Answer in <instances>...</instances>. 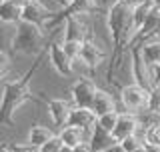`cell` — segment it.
Returning <instances> with one entry per match:
<instances>
[{
  "label": "cell",
  "instance_id": "6da1fadb",
  "mask_svg": "<svg viewBox=\"0 0 160 152\" xmlns=\"http://www.w3.org/2000/svg\"><path fill=\"white\" fill-rule=\"evenodd\" d=\"M38 68V62L34 60V64L24 76H18L16 80H8L4 82L2 98H0V124H12L14 122V112L30 98V82L32 76Z\"/></svg>",
  "mask_w": 160,
  "mask_h": 152
},
{
  "label": "cell",
  "instance_id": "7a4b0ae2",
  "mask_svg": "<svg viewBox=\"0 0 160 152\" xmlns=\"http://www.w3.org/2000/svg\"><path fill=\"white\" fill-rule=\"evenodd\" d=\"M46 40H48V34L42 26L30 24V22H18L16 30H14L12 52H20V54H26V56H40L48 48Z\"/></svg>",
  "mask_w": 160,
  "mask_h": 152
},
{
  "label": "cell",
  "instance_id": "3957f363",
  "mask_svg": "<svg viewBox=\"0 0 160 152\" xmlns=\"http://www.w3.org/2000/svg\"><path fill=\"white\" fill-rule=\"evenodd\" d=\"M132 12H134V4L132 0H114L110 4L108 12H106V28H108V36L114 40L116 44L118 36L124 32L128 26H132Z\"/></svg>",
  "mask_w": 160,
  "mask_h": 152
},
{
  "label": "cell",
  "instance_id": "277c9868",
  "mask_svg": "<svg viewBox=\"0 0 160 152\" xmlns=\"http://www.w3.org/2000/svg\"><path fill=\"white\" fill-rule=\"evenodd\" d=\"M118 100L122 104L124 112H130V114H140L144 110H148V102H150V90L142 88L138 84H128V86H122L118 90Z\"/></svg>",
  "mask_w": 160,
  "mask_h": 152
},
{
  "label": "cell",
  "instance_id": "5b68a950",
  "mask_svg": "<svg viewBox=\"0 0 160 152\" xmlns=\"http://www.w3.org/2000/svg\"><path fill=\"white\" fill-rule=\"evenodd\" d=\"M132 66H134V84L142 86L146 90H152L156 86V78H154V66L144 60L140 48H132Z\"/></svg>",
  "mask_w": 160,
  "mask_h": 152
},
{
  "label": "cell",
  "instance_id": "8992f818",
  "mask_svg": "<svg viewBox=\"0 0 160 152\" xmlns=\"http://www.w3.org/2000/svg\"><path fill=\"white\" fill-rule=\"evenodd\" d=\"M96 90H98V84L92 78H78L70 88L72 104L78 106V108H90L94 102V96H96Z\"/></svg>",
  "mask_w": 160,
  "mask_h": 152
},
{
  "label": "cell",
  "instance_id": "52a82bcc",
  "mask_svg": "<svg viewBox=\"0 0 160 152\" xmlns=\"http://www.w3.org/2000/svg\"><path fill=\"white\" fill-rule=\"evenodd\" d=\"M46 108H48V116L52 120V124L60 130L68 124V118H70V112H72L74 104L68 102L66 98H52L46 102Z\"/></svg>",
  "mask_w": 160,
  "mask_h": 152
},
{
  "label": "cell",
  "instance_id": "ba28073f",
  "mask_svg": "<svg viewBox=\"0 0 160 152\" xmlns=\"http://www.w3.org/2000/svg\"><path fill=\"white\" fill-rule=\"evenodd\" d=\"M80 58H82L84 62L94 70V72L100 70V66L106 64V52L102 50V46H100L96 40H86V42H82Z\"/></svg>",
  "mask_w": 160,
  "mask_h": 152
},
{
  "label": "cell",
  "instance_id": "9c48e42d",
  "mask_svg": "<svg viewBox=\"0 0 160 152\" xmlns=\"http://www.w3.org/2000/svg\"><path fill=\"white\" fill-rule=\"evenodd\" d=\"M96 120H98L96 114L90 108H78V106H74L72 112H70V118H68V126H76V128L84 130L90 138L94 126H96Z\"/></svg>",
  "mask_w": 160,
  "mask_h": 152
},
{
  "label": "cell",
  "instance_id": "30bf717a",
  "mask_svg": "<svg viewBox=\"0 0 160 152\" xmlns=\"http://www.w3.org/2000/svg\"><path fill=\"white\" fill-rule=\"evenodd\" d=\"M46 56H48V62H50V66H52V70H56V74L64 76V78H66V76H72V70H70V60H68L66 54H64L62 46L48 44Z\"/></svg>",
  "mask_w": 160,
  "mask_h": 152
},
{
  "label": "cell",
  "instance_id": "8fae6325",
  "mask_svg": "<svg viewBox=\"0 0 160 152\" xmlns=\"http://www.w3.org/2000/svg\"><path fill=\"white\" fill-rule=\"evenodd\" d=\"M136 128H138V116L122 110L120 116H118L116 128H114V132H112V138L116 140V142H122L124 138H128V136H132L136 132Z\"/></svg>",
  "mask_w": 160,
  "mask_h": 152
},
{
  "label": "cell",
  "instance_id": "7c38bea8",
  "mask_svg": "<svg viewBox=\"0 0 160 152\" xmlns=\"http://www.w3.org/2000/svg\"><path fill=\"white\" fill-rule=\"evenodd\" d=\"M90 110H92L94 114L98 116H104L108 112H114L116 110V98H114V94H110L106 88H100L96 90V96H94V102L90 106Z\"/></svg>",
  "mask_w": 160,
  "mask_h": 152
},
{
  "label": "cell",
  "instance_id": "4fadbf2b",
  "mask_svg": "<svg viewBox=\"0 0 160 152\" xmlns=\"http://www.w3.org/2000/svg\"><path fill=\"white\" fill-rule=\"evenodd\" d=\"M52 18H54L52 14H48L46 10L40 6V4H36L34 0L28 4V6H24V8H22V22L38 24V26H42V28H44Z\"/></svg>",
  "mask_w": 160,
  "mask_h": 152
},
{
  "label": "cell",
  "instance_id": "5bb4252c",
  "mask_svg": "<svg viewBox=\"0 0 160 152\" xmlns=\"http://www.w3.org/2000/svg\"><path fill=\"white\" fill-rule=\"evenodd\" d=\"M60 136V140H62V144L64 146H70V148H76L78 144H82V142H86L88 140V134L84 132V130H80L76 128V126H64V128H60L58 132Z\"/></svg>",
  "mask_w": 160,
  "mask_h": 152
},
{
  "label": "cell",
  "instance_id": "9a60e30c",
  "mask_svg": "<svg viewBox=\"0 0 160 152\" xmlns=\"http://www.w3.org/2000/svg\"><path fill=\"white\" fill-rule=\"evenodd\" d=\"M54 134H56V132H54L50 126L32 124V126H30V130H28V140H26V142L30 146H34V148H40V146H44Z\"/></svg>",
  "mask_w": 160,
  "mask_h": 152
},
{
  "label": "cell",
  "instance_id": "2e32d148",
  "mask_svg": "<svg viewBox=\"0 0 160 152\" xmlns=\"http://www.w3.org/2000/svg\"><path fill=\"white\" fill-rule=\"evenodd\" d=\"M0 22L16 26L18 22H22V8L16 6L14 2H10V0L0 2Z\"/></svg>",
  "mask_w": 160,
  "mask_h": 152
},
{
  "label": "cell",
  "instance_id": "e0dca14e",
  "mask_svg": "<svg viewBox=\"0 0 160 152\" xmlns=\"http://www.w3.org/2000/svg\"><path fill=\"white\" fill-rule=\"evenodd\" d=\"M88 142H90V146H92L94 152H104L110 144L116 142V140L112 138V134H108V132H104V130H100L98 126H94V130H92V134H90Z\"/></svg>",
  "mask_w": 160,
  "mask_h": 152
},
{
  "label": "cell",
  "instance_id": "ac0fdd59",
  "mask_svg": "<svg viewBox=\"0 0 160 152\" xmlns=\"http://www.w3.org/2000/svg\"><path fill=\"white\" fill-rule=\"evenodd\" d=\"M120 112H122V110H114V112H108V114H104V116H98L96 126H98L100 130H104V132L112 134L114 128H116V122H118Z\"/></svg>",
  "mask_w": 160,
  "mask_h": 152
},
{
  "label": "cell",
  "instance_id": "d6986e66",
  "mask_svg": "<svg viewBox=\"0 0 160 152\" xmlns=\"http://www.w3.org/2000/svg\"><path fill=\"white\" fill-rule=\"evenodd\" d=\"M140 52H142L144 60L152 66H160V42L156 44H146V46H138Z\"/></svg>",
  "mask_w": 160,
  "mask_h": 152
},
{
  "label": "cell",
  "instance_id": "ffe728a7",
  "mask_svg": "<svg viewBox=\"0 0 160 152\" xmlns=\"http://www.w3.org/2000/svg\"><path fill=\"white\" fill-rule=\"evenodd\" d=\"M70 70H72V76H78V78H92V74H94V70L80 56L70 62Z\"/></svg>",
  "mask_w": 160,
  "mask_h": 152
},
{
  "label": "cell",
  "instance_id": "44dd1931",
  "mask_svg": "<svg viewBox=\"0 0 160 152\" xmlns=\"http://www.w3.org/2000/svg\"><path fill=\"white\" fill-rule=\"evenodd\" d=\"M36 4H40L44 10H46L48 14H52V16H60V14L66 10L62 0H34Z\"/></svg>",
  "mask_w": 160,
  "mask_h": 152
},
{
  "label": "cell",
  "instance_id": "7402d4cb",
  "mask_svg": "<svg viewBox=\"0 0 160 152\" xmlns=\"http://www.w3.org/2000/svg\"><path fill=\"white\" fill-rule=\"evenodd\" d=\"M62 50H64V54L68 56V60L72 62V60H76L80 56L82 42H78V40H66V42H64V46H62Z\"/></svg>",
  "mask_w": 160,
  "mask_h": 152
},
{
  "label": "cell",
  "instance_id": "603a6c76",
  "mask_svg": "<svg viewBox=\"0 0 160 152\" xmlns=\"http://www.w3.org/2000/svg\"><path fill=\"white\" fill-rule=\"evenodd\" d=\"M10 68H12V56L8 52H0V84H4V80L8 78Z\"/></svg>",
  "mask_w": 160,
  "mask_h": 152
},
{
  "label": "cell",
  "instance_id": "cb8c5ba5",
  "mask_svg": "<svg viewBox=\"0 0 160 152\" xmlns=\"http://www.w3.org/2000/svg\"><path fill=\"white\" fill-rule=\"evenodd\" d=\"M62 146H64V144H62V140H60V136L54 134L44 146H40L38 152H60V148H62Z\"/></svg>",
  "mask_w": 160,
  "mask_h": 152
},
{
  "label": "cell",
  "instance_id": "d4e9b609",
  "mask_svg": "<svg viewBox=\"0 0 160 152\" xmlns=\"http://www.w3.org/2000/svg\"><path fill=\"white\" fill-rule=\"evenodd\" d=\"M120 144H122V148L126 150V152H136V150H140V148H144V144L140 142V140H138L134 134H132V136H128V138H124Z\"/></svg>",
  "mask_w": 160,
  "mask_h": 152
},
{
  "label": "cell",
  "instance_id": "484cf974",
  "mask_svg": "<svg viewBox=\"0 0 160 152\" xmlns=\"http://www.w3.org/2000/svg\"><path fill=\"white\" fill-rule=\"evenodd\" d=\"M146 144L160 146V124H158V126H152V128H148V134H146Z\"/></svg>",
  "mask_w": 160,
  "mask_h": 152
},
{
  "label": "cell",
  "instance_id": "4316f807",
  "mask_svg": "<svg viewBox=\"0 0 160 152\" xmlns=\"http://www.w3.org/2000/svg\"><path fill=\"white\" fill-rule=\"evenodd\" d=\"M10 146H12V152H38V148L30 146L28 142H14Z\"/></svg>",
  "mask_w": 160,
  "mask_h": 152
},
{
  "label": "cell",
  "instance_id": "83f0119b",
  "mask_svg": "<svg viewBox=\"0 0 160 152\" xmlns=\"http://www.w3.org/2000/svg\"><path fill=\"white\" fill-rule=\"evenodd\" d=\"M74 152H94L92 150V146H90V142H88V140H86V142H82V144H78L76 146V148H72Z\"/></svg>",
  "mask_w": 160,
  "mask_h": 152
},
{
  "label": "cell",
  "instance_id": "f1b7e54d",
  "mask_svg": "<svg viewBox=\"0 0 160 152\" xmlns=\"http://www.w3.org/2000/svg\"><path fill=\"white\" fill-rule=\"evenodd\" d=\"M104 152H126V150L122 148V144H120V142H114V144H110Z\"/></svg>",
  "mask_w": 160,
  "mask_h": 152
},
{
  "label": "cell",
  "instance_id": "f546056e",
  "mask_svg": "<svg viewBox=\"0 0 160 152\" xmlns=\"http://www.w3.org/2000/svg\"><path fill=\"white\" fill-rule=\"evenodd\" d=\"M10 2H14L16 6H20V8H24V6H28L32 0H10Z\"/></svg>",
  "mask_w": 160,
  "mask_h": 152
},
{
  "label": "cell",
  "instance_id": "4dcf8cb0",
  "mask_svg": "<svg viewBox=\"0 0 160 152\" xmlns=\"http://www.w3.org/2000/svg\"><path fill=\"white\" fill-rule=\"evenodd\" d=\"M0 152H12V146L6 142H0Z\"/></svg>",
  "mask_w": 160,
  "mask_h": 152
},
{
  "label": "cell",
  "instance_id": "1f68e13d",
  "mask_svg": "<svg viewBox=\"0 0 160 152\" xmlns=\"http://www.w3.org/2000/svg\"><path fill=\"white\" fill-rule=\"evenodd\" d=\"M144 148H146V152H160V146H154V144H146Z\"/></svg>",
  "mask_w": 160,
  "mask_h": 152
},
{
  "label": "cell",
  "instance_id": "d6a6232c",
  "mask_svg": "<svg viewBox=\"0 0 160 152\" xmlns=\"http://www.w3.org/2000/svg\"><path fill=\"white\" fill-rule=\"evenodd\" d=\"M60 152H74V150L70 148V146H62V148H60Z\"/></svg>",
  "mask_w": 160,
  "mask_h": 152
},
{
  "label": "cell",
  "instance_id": "836d02e7",
  "mask_svg": "<svg viewBox=\"0 0 160 152\" xmlns=\"http://www.w3.org/2000/svg\"><path fill=\"white\" fill-rule=\"evenodd\" d=\"M150 2H152L154 8H160V0H150Z\"/></svg>",
  "mask_w": 160,
  "mask_h": 152
},
{
  "label": "cell",
  "instance_id": "e575fe53",
  "mask_svg": "<svg viewBox=\"0 0 160 152\" xmlns=\"http://www.w3.org/2000/svg\"><path fill=\"white\" fill-rule=\"evenodd\" d=\"M62 2H64V6H68V4L72 2V0H62Z\"/></svg>",
  "mask_w": 160,
  "mask_h": 152
},
{
  "label": "cell",
  "instance_id": "d590c367",
  "mask_svg": "<svg viewBox=\"0 0 160 152\" xmlns=\"http://www.w3.org/2000/svg\"><path fill=\"white\" fill-rule=\"evenodd\" d=\"M136 152H146V148H140V150H136Z\"/></svg>",
  "mask_w": 160,
  "mask_h": 152
},
{
  "label": "cell",
  "instance_id": "8d00e7d4",
  "mask_svg": "<svg viewBox=\"0 0 160 152\" xmlns=\"http://www.w3.org/2000/svg\"><path fill=\"white\" fill-rule=\"evenodd\" d=\"M156 88H158V90H160V82H156Z\"/></svg>",
  "mask_w": 160,
  "mask_h": 152
},
{
  "label": "cell",
  "instance_id": "74e56055",
  "mask_svg": "<svg viewBox=\"0 0 160 152\" xmlns=\"http://www.w3.org/2000/svg\"><path fill=\"white\" fill-rule=\"evenodd\" d=\"M0 2H4V0H0Z\"/></svg>",
  "mask_w": 160,
  "mask_h": 152
}]
</instances>
